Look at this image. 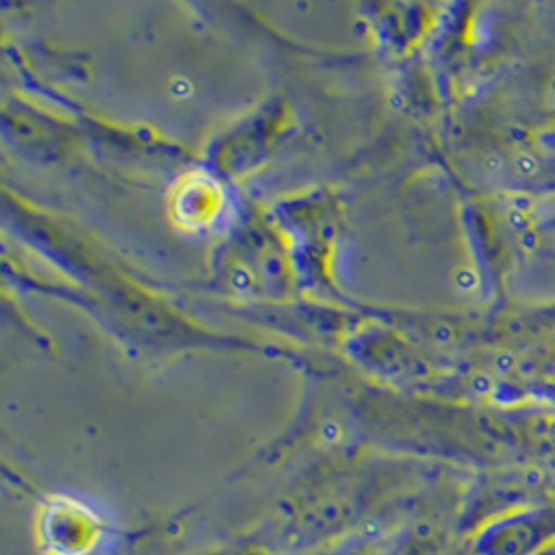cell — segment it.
<instances>
[{"label": "cell", "instance_id": "obj_1", "mask_svg": "<svg viewBox=\"0 0 555 555\" xmlns=\"http://www.w3.org/2000/svg\"><path fill=\"white\" fill-rule=\"evenodd\" d=\"M40 527L51 555H86L101 537L99 518L86 505L67 498L52 500Z\"/></svg>", "mask_w": 555, "mask_h": 555}]
</instances>
